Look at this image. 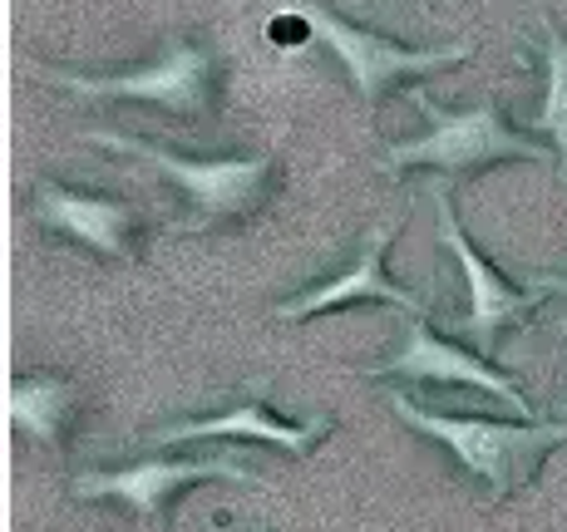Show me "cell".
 I'll return each mask as SVG.
<instances>
[{"label": "cell", "mask_w": 567, "mask_h": 532, "mask_svg": "<svg viewBox=\"0 0 567 532\" xmlns=\"http://www.w3.org/2000/svg\"><path fill=\"white\" fill-rule=\"evenodd\" d=\"M390 409L400 415V425H410L424 439L444 444V453H454V463L474 483H484V493L494 503L523 493L533 483V473L543 469L548 453H558L567 444V415L563 419H484V415H450V409L414 405L410 395L390 389Z\"/></svg>", "instance_id": "1"}, {"label": "cell", "mask_w": 567, "mask_h": 532, "mask_svg": "<svg viewBox=\"0 0 567 532\" xmlns=\"http://www.w3.org/2000/svg\"><path fill=\"white\" fill-rule=\"evenodd\" d=\"M414 108L424 114V134L420 138H405V144H390L380 154V173L400 178L410 168H424V173H440V178H478V173L498 168V163H558L548 144L538 138H523L514 124L504 118L498 100H484L464 114H450L440 108L424 90L410 94Z\"/></svg>", "instance_id": "2"}, {"label": "cell", "mask_w": 567, "mask_h": 532, "mask_svg": "<svg viewBox=\"0 0 567 532\" xmlns=\"http://www.w3.org/2000/svg\"><path fill=\"white\" fill-rule=\"evenodd\" d=\"M90 144L109 148V154H128L144 158L148 168L178 192L183 202V227L188 232H213V227H233L247 222L267 208V198L277 192L281 163L271 154L257 158H178L168 148H154L144 138L114 134V128H94Z\"/></svg>", "instance_id": "3"}, {"label": "cell", "mask_w": 567, "mask_h": 532, "mask_svg": "<svg viewBox=\"0 0 567 532\" xmlns=\"http://www.w3.org/2000/svg\"><path fill=\"white\" fill-rule=\"evenodd\" d=\"M40 80L54 90H70L80 100H104V104H144L168 118H203L217 114V90H223V60L207 45L193 40H168V50L154 64L128 74H74V70H40Z\"/></svg>", "instance_id": "4"}, {"label": "cell", "mask_w": 567, "mask_h": 532, "mask_svg": "<svg viewBox=\"0 0 567 532\" xmlns=\"http://www.w3.org/2000/svg\"><path fill=\"white\" fill-rule=\"evenodd\" d=\"M287 20H297L311 40H321L331 50V60L346 70L351 90L361 94L365 108H375L390 90H405L414 80H430L440 70H454L460 60L474 54V40H454V45H440V50H414V45H400L390 35H375L365 25H351L346 15L326 10L321 0H297V6L281 10Z\"/></svg>", "instance_id": "5"}, {"label": "cell", "mask_w": 567, "mask_h": 532, "mask_svg": "<svg viewBox=\"0 0 567 532\" xmlns=\"http://www.w3.org/2000/svg\"><path fill=\"white\" fill-rule=\"evenodd\" d=\"M430 202H434V222H440V247L454 257L464 277V311L450 321V331L468 335V351L488 355L508 341L514 331L533 321V311L548 301L543 286H514L460 227V212H454V198H450V178H434L430 182Z\"/></svg>", "instance_id": "6"}, {"label": "cell", "mask_w": 567, "mask_h": 532, "mask_svg": "<svg viewBox=\"0 0 567 532\" xmlns=\"http://www.w3.org/2000/svg\"><path fill=\"white\" fill-rule=\"evenodd\" d=\"M198 483L267 488L252 469L233 463L227 453H188V459L154 453V459L128 463V469H84V473H74L70 493L80 498V503H124L128 513L138 518L144 532H163L168 528V508Z\"/></svg>", "instance_id": "7"}, {"label": "cell", "mask_w": 567, "mask_h": 532, "mask_svg": "<svg viewBox=\"0 0 567 532\" xmlns=\"http://www.w3.org/2000/svg\"><path fill=\"white\" fill-rule=\"evenodd\" d=\"M370 379H410V385H444V389H484V395L504 399L518 419H538L533 399L518 389V379L498 365H488V355L454 345L450 335H440L430 316H405L400 325V351L390 361L370 365Z\"/></svg>", "instance_id": "8"}, {"label": "cell", "mask_w": 567, "mask_h": 532, "mask_svg": "<svg viewBox=\"0 0 567 532\" xmlns=\"http://www.w3.org/2000/svg\"><path fill=\"white\" fill-rule=\"evenodd\" d=\"M395 237H400V222L370 227L361 237V247H355L351 267H346L341 277L321 281V286H307V291H297V296H287L277 306V321H316V316H336V311H346V306H390V311H400V316H434L430 296L390 281L385 252L395 247Z\"/></svg>", "instance_id": "9"}, {"label": "cell", "mask_w": 567, "mask_h": 532, "mask_svg": "<svg viewBox=\"0 0 567 532\" xmlns=\"http://www.w3.org/2000/svg\"><path fill=\"white\" fill-rule=\"evenodd\" d=\"M35 222L45 232L64 237L74 247H90L94 257L118 267L138 262V212L118 198H104V192H74L60 188V182H35Z\"/></svg>", "instance_id": "10"}, {"label": "cell", "mask_w": 567, "mask_h": 532, "mask_svg": "<svg viewBox=\"0 0 567 532\" xmlns=\"http://www.w3.org/2000/svg\"><path fill=\"white\" fill-rule=\"evenodd\" d=\"M336 434L331 415H311V419H281L271 405H261L257 395H247L243 405H227L217 415H198V419H173V425L148 429V444L173 449V444H193V439H252V444H271V449L291 453V459H311L326 439Z\"/></svg>", "instance_id": "11"}, {"label": "cell", "mask_w": 567, "mask_h": 532, "mask_svg": "<svg viewBox=\"0 0 567 532\" xmlns=\"http://www.w3.org/2000/svg\"><path fill=\"white\" fill-rule=\"evenodd\" d=\"M6 415L20 439H35V444H45L50 453H60L64 444H70L74 419H80V385L54 371L16 375L6 389Z\"/></svg>", "instance_id": "12"}, {"label": "cell", "mask_w": 567, "mask_h": 532, "mask_svg": "<svg viewBox=\"0 0 567 532\" xmlns=\"http://www.w3.org/2000/svg\"><path fill=\"white\" fill-rule=\"evenodd\" d=\"M538 64H543V104L528 118L533 134L558 154V173L567 188V35L558 25H538Z\"/></svg>", "instance_id": "13"}, {"label": "cell", "mask_w": 567, "mask_h": 532, "mask_svg": "<svg viewBox=\"0 0 567 532\" xmlns=\"http://www.w3.org/2000/svg\"><path fill=\"white\" fill-rule=\"evenodd\" d=\"M533 286H543L548 296H567V277H533Z\"/></svg>", "instance_id": "14"}, {"label": "cell", "mask_w": 567, "mask_h": 532, "mask_svg": "<svg viewBox=\"0 0 567 532\" xmlns=\"http://www.w3.org/2000/svg\"><path fill=\"white\" fill-rule=\"evenodd\" d=\"M414 6H420V10H430V0H414Z\"/></svg>", "instance_id": "15"}]
</instances>
